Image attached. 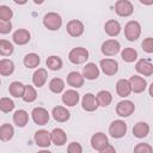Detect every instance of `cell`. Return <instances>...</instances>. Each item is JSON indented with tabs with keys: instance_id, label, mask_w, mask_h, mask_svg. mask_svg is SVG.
Returning a JSON list of instances; mask_svg holds the SVG:
<instances>
[{
	"instance_id": "1",
	"label": "cell",
	"mask_w": 153,
	"mask_h": 153,
	"mask_svg": "<svg viewBox=\"0 0 153 153\" xmlns=\"http://www.w3.org/2000/svg\"><path fill=\"white\" fill-rule=\"evenodd\" d=\"M141 35V26L136 20H130L124 26V36L128 41L134 42Z\"/></svg>"
},
{
	"instance_id": "2",
	"label": "cell",
	"mask_w": 153,
	"mask_h": 153,
	"mask_svg": "<svg viewBox=\"0 0 153 153\" xmlns=\"http://www.w3.org/2000/svg\"><path fill=\"white\" fill-rule=\"evenodd\" d=\"M62 24V19L60 17V14L55 13V12H49L43 17V25L51 31L59 30L61 27Z\"/></svg>"
},
{
	"instance_id": "3",
	"label": "cell",
	"mask_w": 153,
	"mask_h": 153,
	"mask_svg": "<svg viewBox=\"0 0 153 153\" xmlns=\"http://www.w3.org/2000/svg\"><path fill=\"white\" fill-rule=\"evenodd\" d=\"M68 59L74 65H80V63H84L87 59H88V51L82 48V47H76V48H73L69 54H68Z\"/></svg>"
},
{
	"instance_id": "4",
	"label": "cell",
	"mask_w": 153,
	"mask_h": 153,
	"mask_svg": "<svg viewBox=\"0 0 153 153\" xmlns=\"http://www.w3.org/2000/svg\"><path fill=\"white\" fill-rule=\"evenodd\" d=\"M109 133L114 139H121L127 133V124L122 120H115L109 127Z\"/></svg>"
},
{
	"instance_id": "5",
	"label": "cell",
	"mask_w": 153,
	"mask_h": 153,
	"mask_svg": "<svg viewBox=\"0 0 153 153\" xmlns=\"http://www.w3.org/2000/svg\"><path fill=\"white\" fill-rule=\"evenodd\" d=\"M108 145H109V140H108V136L104 133H96V134L92 135L91 146H92L93 149H96L98 152H102Z\"/></svg>"
},
{
	"instance_id": "6",
	"label": "cell",
	"mask_w": 153,
	"mask_h": 153,
	"mask_svg": "<svg viewBox=\"0 0 153 153\" xmlns=\"http://www.w3.org/2000/svg\"><path fill=\"white\" fill-rule=\"evenodd\" d=\"M134 7L129 0H117L115 4V12L121 17H129L131 16Z\"/></svg>"
},
{
	"instance_id": "7",
	"label": "cell",
	"mask_w": 153,
	"mask_h": 153,
	"mask_svg": "<svg viewBox=\"0 0 153 153\" xmlns=\"http://www.w3.org/2000/svg\"><path fill=\"white\" fill-rule=\"evenodd\" d=\"M33 140H35V143L39 147H48L53 141H51V133H49L48 130L45 129H41V130H37L35 133V136H33Z\"/></svg>"
},
{
	"instance_id": "8",
	"label": "cell",
	"mask_w": 153,
	"mask_h": 153,
	"mask_svg": "<svg viewBox=\"0 0 153 153\" xmlns=\"http://www.w3.org/2000/svg\"><path fill=\"white\" fill-rule=\"evenodd\" d=\"M31 116H32L33 122L36 124H38V126H44L49 121V114H48V111L44 108H41V106L35 108L32 110V112H31Z\"/></svg>"
},
{
	"instance_id": "9",
	"label": "cell",
	"mask_w": 153,
	"mask_h": 153,
	"mask_svg": "<svg viewBox=\"0 0 153 153\" xmlns=\"http://www.w3.org/2000/svg\"><path fill=\"white\" fill-rule=\"evenodd\" d=\"M120 42L116 39H108L102 44V53L105 56H114L120 51Z\"/></svg>"
},
{
	"instance_id": "10",
	"label": "cell",
	"mask_w": 153,
	"mask_h": 153,
	"mask_svg": "<svg viewBox=\"0 0 153 153\" xmlns=\"http://www.w3.org/2000/svg\"><path fill=\"white\" fill-rule=\"evenodd\" d=\"M135 110V105L130 100H122L116 106V114L121 117H128L130 116Z\"/></svg>"
},
{
	"instance_id": "11",
	"label": "cell",
	"mask_w": 153,
	"mask_h": 153,
	"mask_svg": "<svg viewBox=\"0 0 153 153\" xmlns=\"http://www.w3.org/2000/svg\"><path fill=\"white\" fill-rule=\"evenodd\" d=\"M100 68L104 74L114 75L118 71V62L112 59H103L100 60Z\"/></svg>"
},
{
	"instance_id": "12",
	"label": "cell",
	"mask_w": 153,
	"mask_h": 153,
	"mask_svg": "<svg viewBox=\"0 0 153 153\" xmlns=\"http://www.w3.org/2000/svg\"><path fill=\"white\" fill-rule=\"evenodd\" d=\"M66 30L72 37H79L84 32V24L78 19H73L67 23Z\"/></svg>"
},
{
	"instance_id": "13",
	"label": "cell",
	"mask_w": 153,
	"mask_h": 153,
	"mask_svg": "<svg viewBox=\"0 0 153 153\" xmlns=\"http://www.w3.org/2000/svg\"><path fill=\"white\" fill-rule=\"evenodd\" d=\"M135 69L137 73L146 76H149L151 74H153V65L149 62V60H146V59L139 60L135 65Z\"/></svg>"
},
{
	"instance_id": "14",
	"label": "cell",
	"mask_w": 153,
	"mask_h": 153,
	"mask_svg": "<svg viewBox=\"0 0 153 153\" xmlns=\"http://www.w3.org/2000/svg\"><path fill=\"white\" fill-rule=\"evenodd\" d=\"M98 106H99V104H98L97 97L93 96L92 93H86V94L82 97V109H84V110L91 112V111L97 110Z\"/></svg>"
},
{
	"instance_id": "15",
	"label": "cell",
	"mask_w": 153,
	"mask_h": 153,
	"mask_svg": "<svg viewBox=\"0 0 153 153\" xmlns=\"http://www.w3.org/2000/svg\"><path fill=\"white\" fill-rule=\"evenodd\" d=\"M130 85H131V91H134L135 93H141L145 91L146 86H147V81L139 75H133L129 79Z\"/></svg>"
},
{
	"instance_id": "16",
	"label": "cell",
	"mask_w": 153,
	"mask_h": 153,
	"mask_svg": "<svg viewBox=\"0 0 153 153\" xmlns=\"http://www.w3.org/2000/svg\"><path fill=\"white\" fill-rule=\"evenodd\" d=\"M116 92L120 97H128L131 92V85L129 80L126 79H120L116 84Z\"/></svg>"
},
{
	"instance_id": "17",
	"label": "cell",
	"mask_w": 153,
	"mask_h": 153,
	"mask_svg": "<svg viewBox=\"0 0 153 153\" xmlns=\"http://www.w3.org/2000/svg\"><path fill=\"white\" fill-rule=\"evenodd\" d=\"M79 93L74 90H68L62 94V102L67 106H74L79 102Z\"/></svg>"
},
{
	"instance_id": "18",
	"label": "cell",
	"mask_w": 153,
	"mask_h": 153,
	"mask_svg": "<svg viewBox=\"0 0 153 153\" xmlns=\"http://www.w3.org/2000/svg\"><path fill=\"white\" fill-rule=\"evenodd\" d=\"M30 37H31L30 32H29L27 30H25V29H19V30H17V31L13 33V36H12L13 42H14L16 44H19V45L26 44V43L30 41Z\"/></svg>"
},
{
	"instance_id": "19",
	"label": "cell",
	"mask_w": 153,
	"mask_h": 153,
	"mask_svg": "<svg viewBox=\"0 0 153 153\" xmlns=\"http://www.w3.org/2000/svg\"><path fill=\"white\" fill-rule=\"evenodd\" d=\"M84 75H81L79 72H71L67 75V84L74 88L81 87L84 85Z\"/></svg>"
},
{
	"instance_id": "20",
	"label": "cell",
	"mask_w": 153,
	"mask_h": 153,
	"mask_svg": "<svg viewBox=\"0 0 153 153\" xmlns=\"http://www.w3.org/2000/svg\"><path fill=\"white\" fill-rule=\"evenodd\" d=\"M51 115H53L54 120L57 121V122H66V121H68L69 117H71L69 111H68L66 108H63V106H55V108L53 109Z\"/></svg>"
},
{
	"instance_id": "21",
	"label": "cell",
	"mask_w": 153,
	"mask_h": 153,
	"mask_svg": "<svg viewBox=\"0 0 153 153\" xmlns=\"http://www.w3.org/2000/svg\"><path fill=\"white\" fill-rule=\"evenodd\" d=\"M82 75L88 80H94L99 75V69L96 66V63H93V62L86 63V66L84 67V71H82Z\"/></svg>"
},
{
	"instance_id": "22",
	"label": "cell",
	"mask_w": 153,
	"mask_h": 153,
	"mask_svg": "<svg viewBox=\"0 0 153 153\" xmlns=\"http://www.w3.org/2000/svg\"><path fill=\"white\" fill-rule=\"evenodd\" d=\"M13 122L16 126L23 128L29 122V114L25 111V110H17L14 114H13Z\"/></svg>"
},
{
	"instance_id": "23",
	"label": "cell",
	"mask_w": 153,
	"mask_h": 153,
	"mask_svg": "<svg viewBox=\"0 0 153 153\" xmlns=\"http://www.w3.org/2000/svg\"><path fill=\"white\" fill-rule=\"evenodd\" d=\"M149 133V126L146 122H137L133 128V134L137 139H142L147 136Z\"/></svg>"
},
{
	"instance_id": "24",
	"label": "cell",
	"mask_w": 153,
	"mask_h": 153,
	"mask_svg": "<svg viewBox=\"0 0 153 153\" xmlns=\"http://www.w3.org/2000/svg\"><path fill=\"white\" fill-rule=\"evenodd\" d=\"M51 141L56 146H62L67 141V135H66V133L61 128H55L51 131Z\"/></svg>"
},
{
	"instance_id": "25",
	"label": "cell",
	"mask_w": 153,
	"mask_h": 153,
	"mask_svg": "<svg viewBox=\"0 0 153 153\" xmlns=\"http://www.w3.org/2000/svg\"><path fill=\"white\" fill-rule=\"evenodd\" d=\"M104 29H105V32H106L109 36L115 37V36H117V35L120 33V31H121V25H120V23H118L117 20L110 19V20H108V22L105 23Z\"/></svg>"
},
{
	"instance_id": "26",
	"label": "cell",
	"mask_w": 153,
	"mask_h": 153,
	"mask_svg": "<svg viewBox=\"0 0 153 153\" xmlns=\"http://www.w3.org/2000/svg\"><path fill=\"white\" fill-rule=\"evenodd\" d=\"M47 76H48L47 75V71L44 68H38L33 73V75H32V82H33V85L37 86V87H42L45 84V81H47Z\"/></svg>"
},
{
	"instance_id": "27",
	"label": "cell",
	"mask_w": 153,
	"mask_h": 153,
	"mask_svg": "<svg viewBox=\"0 0 153 153\" xmlns=\"http://www.w3.org/2000/svg\"><path fill=\"white\" fill-rule=\"evenodd\" d=\"M24 91H25V85H23L20 81H13V82L10 85V87H8L10 94L13 96V97H16V98L23 97Z\"/></svg>"
},
{
	"instance_id": "28",
	"label": "cell",
	"mask_w": 153,
	"mask_h": 153,
	"mask_svg": "<svg viewBox=\"0 0 153 153\" xmlns=\"http://www.w3.org/2000/svg\"><path fill=\"white\" fill-rule=\"evenodd\" d=\"M13 134H14V129L11 124L8 123H4L1 127H0V140L1 141H8L13 137Z\"/></svg>"
},
{
	"instance_id": "29",
	"label": "cell",
	"mask_w": 153,
	"mask_h": 153,
	"mask_svg": "<svg viewBox=\"0 0 153 153\" xmlns=\"http://www.w3.org/2000/svg\"><path fill=\"white\" fill-rule=\"evenodd\" d=\"M23 62H24L25 67H27V68H35V67H37V66L39 65L41 59H39V56H38L37 54L30 53V54H26V55H25Z\"/></svg>"
},
{
	"instance_id": "30",
	"label": "cell",
	"mask_w": 153,
	"mask_h": 153,
	"mask_svg": "<svg viewBox=\"0 0 153 153\" xmlns=\"http://www.w3.org/2000/svg\"><path fill=\"white\" fill-rule=\"evenodd\" d=\"M14 71V63L11 60L7 59H2L0 61V74L1 75H10L12 74Z\"/></svg>"
},
{
	"instance_id": "31",
	"label": "cell",
	"mask_w": 153,
	"mask_h": 153,
	"mask_svg": "<svg viewBox=\"0 0 153 153\" xmlns=\"http://www.w3.org/2000/svg\"><path fill=\"white\" fill-rule=\"evenodd\" d=\"M97 100H98V104L100 105V106H108L110 103H111V100H112V96H111V93L109 92V91H105V90H102V91H99L98 93H97Z\"/></svg>"
},
{
	"instance_id": "32",
	"label": "cell",
	"mask_w": 153,
	"mask_h": 153,
	"mask_svg": "<svg viewBox=\"0 0 153 153\" xmlns=\"http://www.w3.org/2000/svg\"><path fill=\"white\" fill-rule=\"evenodd\" d=\"M121 57L123 61H126L128 63L134 62L137 59V51L134 48H124L121 53Z\"/></svg>"
},
{
	"instance_id": "33",
	"label": "cell",
	"mask_w": 153,
	"mask_h": 153,
	"mask_svg": "<svg viewBox=\"0 0 153 153\" xmlns=\"http://www.w3.org/2000/svg\"><path fill=\"white\" fill-rule=\"evenodd\" d=\"M45 63H47V67H48L49 69H51V71H59V69H61V67H62V60H61L59 56H55V55L49 56V57L47 59Z\"/></svg>"
},
{
	"instance_id": "34",
	"label": "cell",
	"mask_w": 153,
	"mask_h": 153,
	"mask_svg": "<svg viewBox=\"0 0 153 153\" xmlns=\"http://www.w3.org/2000/svg\"><path fill=\"white\" fill-rule=\"evenodd\" d=\"M23 100L26 102V103H31L33 100H36L37 98V92L36 90L31 86V85H25V91H24V94H23Z\"/></svg>"
},
{
	"instance_id": "35",
	"label": "cell",
	"mask_w": 153,
	"mask_h": 153,
	"mask_svg": "<svg viewBox=\"0 0 153 153\" xmlns=\"http://www.w3.org/2000/svg\"><path fill=\"white\" fill-rule=\"evenodd\" d=\"M49 88H50V91L54 92V93H60V92H62V90L65 88V82H63V80L60 79V78H54V79H51L50 82H49Z\"/></svg>"
},
{
	"instance_id": "36",
	"label": "cell",
	"mask_w": 153,
	"mask_h": 153,
	"mask_svg": "<svg viewBox=\"0 0 153 153\" xmlns=\"http://www.w3.org/2000/svg\"><path fill=\"white\" fill-rule=\"evenodd\" d=\"M13 44L6 39H1L0 41V54L4 56H8L13 53Z\"/></svg>"
},
{
	"instance_id": "37",
	"label": "cell",
	"mask_w": 153,
	"mask_h": 153,
	"mask_svg": "<svg viewBox=\"0 0 153 153\" xmlns=\"http://www.w3.org/2000/svg\"><path fill=\"white\" fill-rule=\"evenodd\" d=\"M13 109H14V103L12 99L6 98V97H2L0 99V110L2 112H10Z\"/></svg>"
},
{
	"instance_id": "38",
	"label": "cell",
	"mask_w": 153,
	"mask_h": 153,
	"mask_svg": "<svg viewBox=\"0 0 153 153\" xmlns=\"http://www.w3.org/2000/svg\"><path fill=\"white\" fill-rule=\"evenodd\" d=\"M12 16H13V12H12V10L8 6H6V5H1L0 6V19H2V20H11Z\"/></svg>"
},
{
	"instance_id": "39",
	"label": "cell",
	"mask_w": 153,
	"mask_h": 153,
	"mask_svg": "<svg viewBox=\"0 0 153 153\" xmlns=\"http://www.w3.org/2000/svg\"><path fill=\"white\" fill-rule=\"evenodd\" d=\"M141 47H142V50H143V51H146V53H148V54L153 53V38H152V37L145 38V39L142 41V43H141Z\"/></svg>"
},
{
	"instance_id": "40",
	"label": "cell",
	"mask_w": 153,
	"mask_h": 153,
	"mask_svg": "<svg viewBox=\"0 0 153 153\" xmlns=\"http://www.w3.org/2000/svg\"><path fill=\"white\" fill-rule=\"evenodd\" d=\"M134 151L137 152V153H151L153 151V148L148 143H137L135 146Z\"/></svg>"
},
{
	"instance_id": "41",
	"label": "cell",
	"mask_w": 153,
	"mask_h": 153,
	"mask_svg": "<svg viewBox=\"0 0 153 153\" xmlns=\"http://www.w3.org/2000/svg\"><path fill=\"white\" fill-rule=\"evenodd\" d=\"M12 30V24L10 20H2L0 19V32L1 33H8Z\"/></svg>"
},
{
	"instance_id": "42",
	"label": "cell",
	"mask_w": 153,
	"mask_h": 153,
	"mask_svg": "<svg viewBox=\"0 0 153 153\" xmlns=\"http://www.w3.org/2000/svg\"><path fill=\"white\" fill-rule=\"evenodd\" d=\"M67 151L69 153H81L82 152V147L78 142H71L69 146H68V148H67Z\"/></svg>"
},
{
	"instance_id": "43",
	"label": "cell",
	"mask_w": 153,
	"mask_h": 153,
	"mask_svg": "<svg viewBox=\"0 0 153 153\" xmlns=\"http://www.w3.org/2000/svg\"><path fill=\"white\" fill-rule=\"evenodd\" d=\"M108 152H111V153H114L115 152V148L112 147V146H110V145H108L103 151H102V153H108Z\"/></svg>"
},
{
	"instance_id": "44",
	"label": "cell",
	"mask_w": 153,
	"mask_h": 153,
	"mask_svg": "<svg viewBox=\"0 0 153 153\" xmlns=\"http://www.w3.org/2000/svg\"><path fill=\"white\" fill-rule=\"evenodd\" d=\"M141 4H143V5H147V6H149V5H153V0H139Z\"/></svg>"
},
{
	"instance_id": "45",
	"label": "cell",
	"mask_w": 153,
	"mask_h": 153,
	"mask_svg": "<svg viewBox=\"0 0 153 153\" xmlns=\"http://www.w3.org/2000/svg\"><path fill=\"white\" fill-rule=\"evenodd\" d=\"M17 5H24V4H26L27 2V0H13Z\"/></svg>"
},
{
	"instance_id": "46",
	"label": "cell",
	"mask_w": 153,
	"mask_h": 153,
	"mask_svg": "<svg viewBox=\"0 0 153 153\" xmlns=\"http://www.w3.org/2000/svg\"><path fill=\"white\" fill-rule=\"evenodd\" d=\"M148 92H149V96L153 97V82L149 85V88H148Z\"/></svg>"
},
{
	"instance_id": "47",
	"label": "cell",
	"mask_w": 153,
	"mask_h": 153,
	"mask_svg": "<svg viewBox=\"0 0 153 153\" xmlns=\"http://www.w3.org/2000/svg\"><path fill=\"white\" fill-rule=\"evenodd\" d=\"M33 2H35V4H37V5H41V4H43V2H44V0H33Z\"/></svg>"
}]
</instances>
